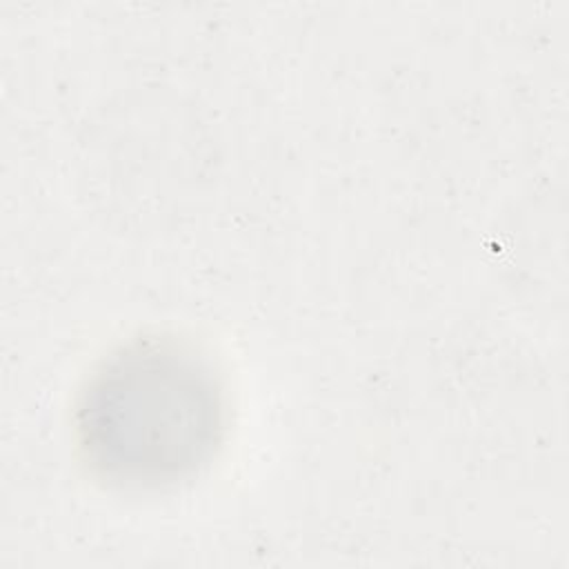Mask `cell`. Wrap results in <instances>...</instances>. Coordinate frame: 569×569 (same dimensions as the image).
<instances>
[{
	"label": "cell",
	"mask_w": 569,
	"mask_h": 569,
	"mask_svg": "<svg viewBox=\"0 0 569 569\" xmlns=\"http://www.w3.org/2000/svg\"><path fill=\"white\" fill-rule=\"evenodd\" d=\"M89 469L120 487L193 473L220 442L224 409L211 369L171 340H138L104 360L76 405Z\"/></svg>",
	"instance_id": "6da1fadb"
}]
</instances>
